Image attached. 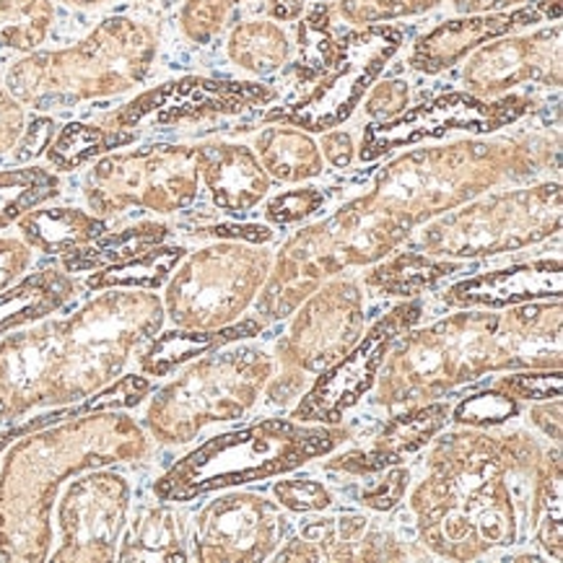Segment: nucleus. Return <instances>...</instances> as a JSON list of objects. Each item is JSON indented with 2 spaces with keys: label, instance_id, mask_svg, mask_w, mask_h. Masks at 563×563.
I'll return each mask as SVG.
<instances>
[{
  "label": "nucleus",
  "instance_id": "obj_33",
  "mask_svg": "<svg viewBox=\"0 0 563 563\" xmlns=\"http://www.w3.org/2000/svg\"><path fill=\"white\" fill-rule=\"evenodd\" d=\"M227 53L236 68L252 76H268L288 60L291 42L276 21H242L231 32Z\"/></svg>",
  "mask_w": 563,
  "mask_h": 563
},
{
  "label": "nucleus",
  "instance_id": "obj_54",
  "mask_svg": "<svg viewBox=\"0 0 563 563\" xmlns=\"http://www.w3.org/2000/svg\"><path fill=\"white\" fill-rule=\"evenodd\" d=\"M530 3V0H452V9L460 16H473V13H501L519 9V5Z\"/></svg>",
  "mask_w": 563,
  "mask_h": 563
},
{
  "label": "nucleus",
  "instance_id": "obj_29",
  "mask_svg": "<svg viewBox=\"0 0 563 563\" xmlns=\"http://www.w3.org/2000/svg\"><path fill=\"white\" fill-rule=\"evenodd\" d=\"M169 236V227L164 223H135V227L110 231L86 244V247L63 255V268L68 273L102 271L110 265L128 263V260L146 255V252L162 247Z\"/></svg>",
  "mask_w": 563,
  "mask_h": 563
},
{
  "label": "nucleus",
  "instance_id": "obj_19",
  "mask_svg": "<svg viewBox=\"0 0 563 563\" xmlns=\"http://www.w3.org/2000/svg\"><path fill=\"white\" fill-rule=\"evenodd\" d=\"M467 91L496 99L515 86L540 84L561 89V26H545L522 37H499L471 53L462 70Z\"/></svg>",
  "mask_w": 563,
  "mask_h": 563
},
{
  "label": "nucleus",
  "instance_id": "obj_52",
  "mask_svg": "<svg viewBox=\"0 0 563 563\" xmlns=\"http://www.w3.org/2000/svg\"><path fill=\"white\" fill-rule=\"evenodd\" d=\"M320 154H324L335 169H349L353 156H356V146H353L351 133H343V130H333V133H324L320 141Z\"/></svg>",
  "mask_w": 563,
  "mask_h": 563
},
{
  "label": "nucleus",
  "instance_id": "obj_6",
  "mask_svg": "<svg viewBox=\"0 0 563 563\" xmlns=\"http://www.w3.org/2000/svg\"><path fill=\"white\" fill-rule=\"evenodd\" d=\"M156 49V32L148 24L110 16L76 45L21 57L5 76V89L40 112L65 110L139 86L154 65Z\"/></svg>",
  "mask_w": 563,
  "mask_h": 563
},
{
  "label": "nucleus",
  "instance_id": "obj_7",
  "mask_svg": "<svg viewBox=\"0 0 563 563\" xmlns=\"http://www.w3.org/2000/svg\"><path fill=\"white\" fill-rule=\"evenodd\" d=\"M402 40L406 37L400 29L385 24L338 34L330 26L328 11L309 13L299 32L296 70L301 81L291 97L268 114V120L309 133L338 128L356 112Z\"/></svg>",
  "mask_w": 563,
  "mask_h": 563
},
{
  "label": "nucleus",
  "instance_id": "obj_40",
  "mask_svg": "<svg viewBox=\"0 0 563 563\" xmlns=\"http://www.w3.org/2000/svg\"><path fill=\"white\" fill-rule=\"evenodd\" d=\"M519 413V406L515 397L499 393L496 387H490L488 393L473 395L467 400H462L454 408L452 421L460 426H471V429H496V426L511 421Z\"/></svg>",
  "mask_w": 563,
  "mask_h": 563
},
{
  "label": "nucleus",
  "instance_id": "obj_46",
  "mask_svg": "<svg viewBox=\"0 0 563 563\" xmlns=\"http://www.w3.org/2000/svg\"><path fill=\"white\" fill-rule=\"evenodd\" d=\"M410 102V89L406 81L395 78V81H382L372 89L369 99H366L364 112L369 114L374 122L379 120H393L400 112L408 110Z\"/></svg>",
  "mask_w": 563,
  "mask_h": 563
},
{
  "label": "nucleus",
  "instance_id": "obj_17",
  "mask_svg": "<svg viewBox=\"0 0 563 563\" xmlns=\"http://www.w3.org/2000/svg\"><path fill=\"white\" fill-rule=\"evenodd\" d=\"M128 511L130 483L122 475L93 467V473L76 478L57 507L60 548L53 553V561H114Z\"/></svg>",
  "mask_w": 563,
  "mask_h": 563
},
{
  "label": "nucleus",
  "instance_id": "obj_2",
  "mask_svg": "<svg viewBox=\"0 0 563 563\" xmlns=\"http://www.w3.org/2000/svg\"><path fill=\"white\" fill-rule=\"evenodd\" d=\"M543 462V446L522 431L467 426L439 437L410 494L421 543L442 559L473 561L530 540Z\"/></svg>",
  "mask_w": 563,
  "mask_h": 563
},
{
  "label": "nucleus",
  "instance_id": "obj_13",
  "mask_svg": "<svg viewBox=\"0 0 563 563\" xmlns=\"http://www.w3.org/2000/svg\"><path fill=\"white\" fill-rule=\"evenodd\" d=\"M532 110L530 97L504 93L481 99L471 91H452L400 112L393 120L372 122L358 146L361 162H377L395 148H413L423 141H442L452 133L486 135L515 125Z\"/></svg>",
  "mask_w": 563,
  "mask_h": 563
},
{
  "label": "nucleus",
  "instance_id": "obj_3",
  "mask_svg": "<svg viewBox=\"0 0 563 563\" xmlns=\"http://www.w3.org/2000/svg\"><path fill=\"white\" fill-rule=\"evenodd\" d=\"M162 324L164 301L148 288H104L65 320L11 330L0 338V418L99 393Z\"/></svg>",
  "mask_w": 563,
  "mask_h": 563
},
{
  "label": "nucleus",
  "instance_id": "obj_42",
  "mask_svg": "<svg viewBox=\"0 0 563 563\" xmlns=\"http://www.w3.org/2000/svg\"><path fill=\"white\" fill-rule=\"evenodd\" d=\"M324 206V192L320 187H299V190L280 192L265 206V219L276 227H291V223L307 221Z\"/></svg>",
  "mask_w": 563,
  "mask_h": 563
},
{
  "label": "nucleus",
  "instance_id": "obj_22",
  "mask_svg": "<svg viewBox=\"0 0 563 563\" xmlns=\"http://www.w3.org/2000/svg\"><path fill=\"white\" fill-rule=\"evenodd\" d=\"M561 299V260H532L511 268L488 271L454 284L442 294L450 307L507 309L527 301Z\"/></svg>",
  "mask_w": 563,
  "mask_h": 563
},
{
  "label": "nucleus",
  "instance_id": "obj_16",
  "mask_svg": "<svg viewBox=\"0 0 563 563\" xmlns=\"http://www.w3.org/2000/svg\"><path fill=\"white\" fill-rule=\"evenodd\" d=\"M276 99L278 91L265 84L190 76L141 93L135 102L112 112L107 125L139 133L141 125H190L219 118H242Z\"/></svg>",
  "mask_w": 563,
  "mask_h": 563
},
{
  "label": "nucleus",
  "instance_id": "obj_55",
  "mask_svg": "<svg viewBox=\"0 0 563 563\" xmlns=\"http://www.w3.org/2000/svg\"><path fill=\"white\" fill-rule=\"evenodd\" d=\"M265 11L271 13L273 21H296L305 13V0H265Z\"/></svg>",
  "mask_w": 563,
  "mask_h": 563
},
{
  "label": "nucleus",
  "instance_id": "obj_53",
  "mask_svg": "<svg viewBox=\"0 0 563 563\" xmlns=\"http://www.w3.org/2000/svg\"><path fill=\"white\" fill-rule=\"evenodd\" d=\"M530 421L536 423L548 439H553L555 446H559L561 444V397H555L553 402L543 400L538 402V406H532Z\"/></svg>",
  "mask_w": 563,
  "mask_h": 563
},
{
  "label": "nucleus",
  "instance_id": "obj_45",
  "mask_svg": "<svg viewBox=\"0 0 563 563\" xmlns=\"http://www.w3.org/2000/svg\"><path fill=\"white\" fill-rule=\"evenodd\" d=\"M379 481H372L369 486L361 490V504H364L366 509L377 511V515H385V511H393L397 504L402 501V496H406L408 490V483H410V473L406 467H387V471H382Z\"/></svg>",
  "mask_w": 563,
  "mask_h": 563
},
{
  "label": "nucleus",
  "instance_id": "obj_10",
  "mask_svg": "<svg viewBox=\"0 0 563 563\" xmlns=\"http://www.w3.org/2000/svg\"><path fill=\"white\" fill-rule=\"evenodd\" d=\"M561 229V185L483 192L418 231V244L434 257H490L538 244Z\"/></svg>",
  "mask_w": 563,
  "mask_h": 563
},
{
  "label": "nucleus",
  "instance_id": "obj_8",
  "mask_svg": "<svg viewBox=\"0 0 563 563\" xmlns=\"http://www.w3.org/2000/svg\"><path fill=\"white\" fill-rule=\"evenodd\" d=\"M345 439L349 431L338 426L265 418L208 439L198 450L185 454L156 481L154 494L162 501H190L211 490L276 478L335 452Z\"/></svg>",
  "mask_w": 563,
  "mask_h": 563
},
{
  "label": "nucleus",
  "instance_id": "obj_39",
  "mask_svg": "<svg viewBox=\"0 0 563 563\" xmlns=\"http://www.w3.org/2000/svg\"><path fill=\"white\" fill-rule=\"evenodd\" d=\"M442 0H338L343 21L353 26H377L395 19H408L426 13Z\"/></svg>",
  "mask_w": 563,
  "mask_h": 563
},
{
  "label": "nucleus",
  "instance_id": "obj_37",
  "mask_svg": "<svg viewBox=\"0 0 563 563\" xmlns=\"http://www.w3.org/2000/svg\"><path fill=\"white\" fill-rule=\"evenodd\" d=\"M55 21L53 0H0V49L32 53Z\"/></svg>",
  "mask_w": 563,
  "mask_h": 563
},
{
  "label": "nucleus",
  "instance_id": "obj_57",
  "mask_svg": "<svg viewBox=\"0 0 563 563\" xmlns=\"http://www.w3.org/2000/svg\"><path fill=\"white\" fill-rule=\"evenodd\" d=\"M146 3H156V0H146Z\"/></svg>",
  "mask_w": 563,
  "mask_h": 563
},
{
  "label": "nucleus",
  "instance_id": "obj_28",
  "mask_svg": "<svg viewBox=\"0 0 563 563\" xmlns=\"http://www.w3.org/2000/svg\"><path fill=\"white\" fill-rule=\"evenodd\" d=\"M255 154L268 177L278 183L299 185L322 175L320 146L309 139L307 130L291 125L265 128L255 139Z\"/></svg>",
  "mask_w": 563,
  "mask_h": 563
},
{
  "label": "nucleus",
  "instance_id": "obj_34",
  "mask_svg": "<svg viewBox=\"0 0 563 563\" xmlns=\"http://www.w3.org/2000/svg\"><path fill=\"white\" fill-rule=\"evenodd\" d=\"M139 139V133L133 130H120L112 125H86V122H70L65 125L53 146L47 148V158L55 169L60 172H74L84 167L86 162H91L93 156H102L107 151L128 146Z\"/></svg>",
  "mask_w": 563,
  "mask_h": 563
},
{
  "label": "nucleus",
  "instance_id": "obj_35",
  "mask_svg": "<svg viewBox=\"0 0 563 563\" xmlns=\"http://www.w3.org/2000/svg\"><path fill=\"white\" fill-rule=\"evenodd\" d=\"M60 192V179L45 167L0 169V229Z\"/></svg>",
  "mask_w": 563,
  "mask_h": 563
},
{
  "label": "nucleus",
  "instance_id": "obj_26",
  "mask_svg": "<svg viewBox=\"0 0 563 563\" xmlns=\"http://www.w3.org/2000/svg\"><path fill=\"white\" fill-rule=\"evenodd\" d=\"M16 223L21 240L45 255H68L107 231L104 219L81 208H32Z\"/></svg>",
  "mask_w": 563,
  "mask_h": 563
},
{
  "label": "nucleus",
  "instance_id": "obj_44",
  "mask_svg": "<svg viewBox=\"0 0 563 563\" xmlns=\"http://www.w3.org/2000/svg\"><path fill=\"white\" fill-rule=\"evenodd\" d=\"M273 496L280 507L296 515H307V511H324L333 507V494L320 481H280L273 488Z\"/></svg>",
  "mask_w": 563,
  "mask_h": 563
},
{
  "label": "nucleus",
  "instance_id": "obj_11",
  "mask_svg": "<svg viewBox=\"0 0 563 563\" xmlns=\"http://www.w3.org/2000/svg\"><path fill=\"white\" fill-rule=\"evenodd\" d=\"M273 255L260 244L221 240L183 257L164 296V314L177 328H227L257 299Z\"/></svg>",
  "mask_w": 563,
  "mask_h": 563
},
{
  "label": "nucleus",
  "instance_id": "obj_51",
  "mask_svg": "<svg viewBox=\"0 0 563 563\" xmlns=\"http://www.w3.org/2000/svg\"><path fill=\"white\" fill-rule=\"evenodd\" d=\"M200 236H216V240H229V242H247V244H265L273 236V231L263 223H216V227L198 229Z\"/></svg>",
  "mask_w": 563,
  "mask_h": 563
},
{
  "label": "nucleus",
  "instance_id": "obj_36",
  "mask_svg": "<svg viewBox=\"0 0 563 563\" xmlns=\"http://www.w3.org/2000/svg\"><path fill=\"white\" fill-rule=\"evenodd\" d=\"M561 452L555 446L553 452H545L543 471H540L536 504H532V538L538 545L551 555L553 561L563 559V538H561Z\"/></svg>",
  "mask_w": 563,
  "mask_h": 563
},
{
  "label": "nucleus",
  "instance_id": "obj_50",
  "mask_svg": "<svg viewBox=\"0 0 563 563\" xmlns=\"http://www.w3.org/2000/svg\"><path fill=\"white\" fill-rule=\"evenodd\" d=\"M309 387V374L305 372H294V369H284L278 374V377H271L268 385H265V400L271 402V406H291L294 400H299L301 395L307 393Z\"/></svg>",
  "mask_w": 563,
  "mask_h": 563
},
{
  "label": "nucleus",
  "instance_id": "obj_20",
  "mask_svg": "<svg viewBox=\"0 0 563 563\" xmlns=\"http://www.w3.org/2000/svg\"><path fill=\"white\" fill-rule=\"evenodd\" d=\"M543 9L473 13V16L442 21L416 42L413 53H410V68L418 70V74L437 76L465 60L467 55L486 45V42L507 37V34L522 26L540 24L543 19L553 16L559 21L561 0H543Z\"/></svg>",
  "mask_w": 563,
  "mask_h": 563
},
{
  "label": "nucleus",
  "instance_id": "obj_18",
  "mask_svg": "<svg viewBox=\"0 0 563 563\" xmlns=\"http://www.w3.org/2000/svg\"><path fill=\"white\" fill-rule=\"evenodd\" d=\"M288 532L278 501L257 494H227L195 517V559L203 563H244L276 555Z\"/></svg>",
  "mask_w": 563,
  "mask_h": 563
},
{
  "label": "nucleus",
  "instance_id": "obj_32",
  "mask_svg": "<svg viewBox=\"0 0 563 563\" xmlns=\"http://www.w3.org/2000/svg\"><path fill=\"white\" fill-rule=\"evenodd\" d=\"M120 561H187L185 530L169 507L146 509L118 551Z\"/></svg>",
  "mask_w": 563,
  "mask_h": 563
},
{
  "label": "nucleus",
  "instance_id": "obj_1",
  "mask_svg": "<svg viewBox=\"0 0 563 563\" xmlns=\"http://www.w3.org/2000/svg\"><path fill=\"white\" fill-rule=\"evenodd\" d=\"M559 167V141L540 135L465 139L413 148L385 164L366 195L305 227L280 247L260 288L257 314L286 320L314 288L349 268H369L437 216L504 183Z\"/></svg>",
  "mask_w": 563,
  "mask_h": 563
},
{
  "label": "nucleus",
  "instance_id": "obj_25",
  "mask_svg": "<svg viewBox=\"0 0 563 563\" xmlns=\"http://www.w3.org/2000/svg\"><path fill=\"white\" fill-rule=\"evenodd\" d=\"M260 330H263V320H242L216 330L177 328L172 333H156L151 338L146 353L141 356V369L148 377H167L187 361L227 349V345L240 343L244 338H255L260 335Z\"/></svg>",
  "mask_w": 563,
  "mask_h": 563
},
{
  "label": "nucleus",
  "instance_id": "obj_47",
  "mask_svg": "<svg viewBox=\"0 0 563 563\" xmlns=\"http://www.w3.org/2000/svg\"><path fill=\"white\" fill-rule=\"evenodd\" d=\"M24 128H26L24 104H21L19 99L5 89V86H0V154L16 148Z\"/></svg>",
  "mask_w": 563,
  "mask_h": 563
},
{
  "label": "nucleus",
  "instance_id": "obj_12",
  "mask_svg": "<svg viewBox=\"0 0 563 563\" xmlns=\"http://www.w3.org/2000/svg\"><path fill=\"white\" fill-rule=\"evenodd\" d=\"M198 185L195 146H148L99 158L86 177L84 195L99 219L130 208L177 213L195 203Z\"/></svg>",
  "mask_w": 563,
  "mask_h": 563
},
{
  "label": "nucleus",
  "instance_id": "obj_4",
  "mask_svg": "<svg viewBox=\"0 0 563 563\" xmlns=\"http://www.w3.org/2000/svg\"><path fill=\"white\" fill-rule=\"evenodd\" d=\"M561 299L507 312H460L402 333L377 377L387 408L431 402L454 387L509 369H561Z\"/></svg>",
  "mask_w": 563,
  "mask_h": 563
},
{
  "label": "nucleus",
  "instance_id": "obj_23",
  "mask_svg": "<svg viewBox=\"0 0 563 563\" xmlns=\"http://www.w3.org/2000/svg\"><path fill=\"white\" fill-rule=\"evenodd\" d=\"M450 413V406L437 400L408 406L402 413L393 416V421L382 429V434L369 446L338 454L335 460L328 462V467L349 475H374L400 465L402 460L423 450L444 429Z\"/></svg>",
  "mask_w": 563,
  "mask_h": 563
},
{
  "label": "nucleus",
  "instance_id": "obj_31",
  "mask_svg": "<svg viewBox=\"0 0 563 563\" xmlns=\"http://www.w3.org/2000/svg\"><path fill=\"white\" fill-rule=\"evenodd\" d=\"M148 393H151V382L146 377H122L120 382H114V385H107L99 389V393L84 397V400L70 402V406H60L57 410H53V413L37 416V418H32V421L19 423V426H13V429L3 431V434H0V450H3V446H9L13 439H21V437L32 434V431L45 429V426H49V423L68 421V418L89 416V413H104V410L133 408V406H139V402Z\"/></svg>",
  "mask_w": 563,
  "mask_h": 563
},
{
  "label": "nucleus",
  "instance_id": "obj_9",
  "mask_svg": "<svg viewBox=\"0 0 563 563\" xmlns=\"http://www.w3.org/2000/svg\"><path fill=\"white\" fill-rule=\"evenodd\" d=\"M263 349H219L206 353L162 387L146 410L148 434L162 444L192 442L206 426L242 418L273 377Z\"/></svg>",
  "mask_w": 563,
  "mask_h": 563
},
{
  "label": "nucleus",
  "instance_id": "obj_48",
  "mask_svg": "<svg viewBox=\"0 0 563 563\" xmlns=\"http://www.w3.org/2000/svg\"><path fill=\"white\" fill-rule=\"evenodd\" d=\"M32 263V247L24 240H0V291L11 288Z\"/></svg>",
  "mask_w": 563,
  "mask_h": 563
},
{
  "label": "nucleus",
  "instance_id": "obj_24",
  "mask_svg": "<svg viewBox=\"0 0 563 563\" xmlns=\"http://www.w3.org/2000/svg\"><path fill=\"white\" fill-rule=\"evenodd\" d=\"M195 162L213 206L221 211L234 216L250 213L268 198L271 177L250 146L208 141L195 146Z\"/></svg>",
  "mask_w": 563,
  "mask_h": 563
},
{
  "label": "nucleus",
  "instance_id": "obj_30",
  "mask_svg": "<svg viewBox=\"0 0 563 563\" xmlns=\"http://www.w3.org/2000/svg\"><path fill=\"white\" fill-rule=\"evenodd\" d=\"M460 271L457 263L450 260L426 255V252H397L393 257L374 263L364 286L382 296H400V299H413L426 288H434L439 280Z\"/></svg>",
  "mask_w": 563,
  "mask_h": 563
},
{
  "label": "nucleus",
  "instance_id": "obj_49",
  "mask_svg": "<svg viewBox=\"0 0 563 563\" xmlns=\"http://www.w3.org/2000/svg\"><path fill=\"white\" fill-rule=\"evenodd\" d=\"M55 139V122L49 118H37L32 122V125L24 128V133H21V139L16 143V164H26L32 162V158H37L45 154L49 148V143Z\"/></svg>",
  "mask_w": 563,
  "mask_h": 563
},
{
  "label": "nucleus",
  "instance_id": "obj_41",
  "mask_svg": "<svg viewBox=\"0 0 563 563\" xmlns=\"http://www.w3.org/2000/svg\"><path fill=\"white\" fill-rule=\"evenodd\" d=\"M240 3L244 0H185L179 26L195 45H208L213 37H219L229 13Z\"/></svg>",
  "mask_w": 563,
  "mask_h": 563
},
{
  "label": "nucleus",
  "instance_id": "obj_14",
  "mask_svg": "<svg viewBox=\"0 0 563 563\" xmlns=\"http://www.w3.org/2000/svg\"><path fill=\"white\" fill-rule=\"evenodd\" d=\"M278 343L280 369L320 374L341 361L364 330V288L353 278H330L299 305Z\"/></svg>",
  "mask_w": 563,
  "mask_h": 563
},
{
  "label": "nucleus",
  "instance_id": "obj_43",
  "mask_svg": "<svg viewBox=\"0 0 563 563\" xmlns=\"http://www.w3.org/2000/svg\"><path fill=\"white\" fill-rule=\"evenodd\" d=\"M499 393L515 397V400H555L561 397V369H540V372H517L511 377H501L494 382Z\"/></svg>",
  "mask_w": 563,
  "mask_h": 563
},
{
  "label": "nucleus",
  "instance_id": "obj_15",
  "mask_svg": "<svg viewBox=\"0 0 563 563\" xmlns=\"http://www.w3.org/2000/svg\"><path fill=\"white\" fill-rule=\"evenodd\" d=\"M423 305L406 301L387 312L341 361H335L330 369L320 372V377L307 393L299 397V406L294 408L291 418L299 423H322L338 426L353 406H358L361 397L377 385L379 369L385 364L389 349L402 333H408L421 320Z\"/></svg>",
  "mask_w": 563,
  "mask_h": 563
},
{
  "label": "nucleus",
  "instance_id": "obj_38",
  "mask_svg": "<svg viewBox=\"0 0 563 563\" xmlns=\"http://www.w3.org/2000/svg\"><path fill=\"white\" fill-rule=\"evenodd\" d=\"M183 247H156L146 255L110 265L86 280V286L104 291V288H156L169 278V273L183 263Z\"/></svg>",
  "mask_w": 563,
  "mask_h": 563
},
{
  "label": "nucleus",
  "instance_id": "obj_21",
  "mask_svg": "<svg viewBox=\"0 0 563 563\" xmlns=\"http://www.w3.org/2000/svg\"><path fill=\"white\" fill-rule=\"evenodd\" d=\"M278 561H400L408 559V548L385 527L361 515L320 517L301 527L299 538Z\"/></svg>",
  "mask_w": 563,
  "mask_h": 563
},
{
  "label": "nucleus",
  "instance_id": "obj_5",
  "mask_svg": "<svg viewBox=\"0 0 563 563\" xmlns=\"http://www.w3.org/2000/svg\"><path fill=\"white\" fill-rule=\"evenodd\" d=\"M148 437L118 410L68 418L21 437L0 471V563H37L53 543V504L70 475L143 460Z\"/></svg>",
  "mask_w": 563,
  "mask_h": 563
},
{
  "label": "nucleus",
  "instance_id": "obj_56",
  "mask_svg": "<svg viewBox=\"0 0 563 563\" xmlns=\"http://www.w3.org/2000/svg\"><path fill=\"white\" fill-rule=\"evenodd\" d=\"M60 3L76 5V9H91V5H102L107 0H60Z\"/></svg>",
  "mask_w": 563,
  "mask_h": 563
},
{
  "label": "nucleus",
  "instance_id": "obj_27",
  "mask_svg": "<svg viewBox=\"0 0 563 563\" xmlns=\"http://www.w3.org/2000/svg\"><path fill=\"white\" fill-rule=\"evenodd\" d=\"M74 291L76 284L68 273L53 268L34 273L19 286L0 291V338L9 335L11 330L24 328V324L45 320L65 301L74 299Z\"/></svg>",
  "mask_w": 563,
  "mask_h": 563
}]
</instances>
